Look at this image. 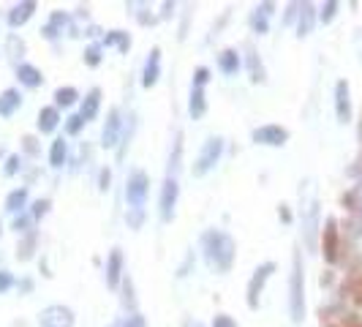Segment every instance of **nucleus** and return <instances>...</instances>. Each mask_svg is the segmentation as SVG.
I'll return each mask as SVG.
<instances>
[{"label":"nucleus","instance_id":"35","mask_svg":"<svg viewBox=\"0 0 362 327\" xmlns=\"http://www.w3.org/2000/svg\"><path fill=\"white\" fill-rule=\"evenodd\" d=\"M109 183H112V172H109V169H101V175H98V188H101V191H109Z\"/></svg>","mask_w":362,"mask_h":327},{"label":"nucleus","instance_id":"5","mask_svg":"<svg viewBox=\"0 0 362 327\" xmlns=\"http://www.w3.org/2000/svg\"><path fill=\"white\" fill-rule=\"evenodd\" d=\"M272 272H275V262H264V265H259L251 275V281H248V309L256 311L259 309V297H262V292H264V284H267V278H270Z\"/></svg>","mask_w":362,"mask_h":327},{"label":"nucleus","instance_id":"1","mask_svg":"<svg viewBox=\"0 0 362 327\" xmlns=\"http://www.w3.org/2000/svg\"><path fill=\"white\" fill-rule=\"evenodd\" d=\"M202 251H204V259L207 265L216 272H229L232 265H235V240L221 232V229H207L202 235Z\"/></svg>","mask_w":362,"mask_h":327},{"label":"nucleus","instance_id":"21","mask_svg":"<svg viewBox=\"0 0 362 327\" xmlns=\"http://www.w3.org/2000/svg\"><path fill=\"white\" fill-rule=\"evenodd\" d=\"M17 76L19 82L25 85V88H38L41 82H44V76H41V71H38L36 66H28V63H22L17 69Z\"/></svg>","mask_w":362,"mask_h":327},{"label":"nucleus","instance_id":"9","mask_svg":"<svg viewBox=\"0 0 362 327\" xmlns=\"http://www.w3.org/2000/svg\"><path fill=\"white\" fill-rule=\"evenodd\" d=\"M177 180L169 175L166 180H163V188H161V218L163 221H172L175 218V205H177Z\"/></svg>","mask_w":362,"mask_h":327},{"label":"nucleus","instance_id":"40","mask_svg":"<svg viewBox=\"0 0 362 327\" xmlns=\"http://www.w3.org/2000/svg\"><path fill=\"white\" fill-rule=\"evenodd\" d=\"M139 221H142V210H134V213L128 216V224H131V226H139Z\"/></svg>","mask_w":362,"mask_h":327},{"label":"nucleus","instance_id":"27","mask_svg":"<svg viewBox=\"0 0 362 327\" xmlns=\"http://www.w3.org/2000/svg\"><path fill=\"white\" fill-rule=\"evenodd\" d=\"M104 44H120V50H123V52H126L128 47H131V38L126 36V33H123V30H112V33H109L107 36V41H104Z\"/></svg>","mask_w":362,"mask_h":327},{"label":"nucleus","instance_id":"4","mask_svg":"<svg viewBox=\"0 0 362 327\" xmlns=\"http://www.w3.org/2000/svg\"><path fill=\"white\" fill-rule=\"evenodd\" d=\"M147 191H150L147 175L145 172H134L126 183V202L131 205V210H142V207H145Z\"/></svg>","mask_w":362,"mask_h":327},{"label":"nucleus","instance_id":"45","mask_svg":"<svg viewBox=\"0 0 362 327\" xmlns=\"http://www.w3.org/2000/svg\"><path fill=\"white\" fill-rule=\"evenodd\" d=\"M0 229H3V226H0Z\"/></svg>","mask_w":362,"mask_h":327},{"label":"nucleus","instance_id":"19","mask_svg":"<svg viewBox=\"0 0 362 327\" xmlns=\"http://www.w3.org/2000/svg\"><path fill=\"white\" fill-rule=\"evenodd\" d=\"M346 294L354 300L357 309H362V270H351V275L346 278Z\"/></svg>","mask_w":362,"mask_h":327},{"label":"nucleus","instance_id":"17","mask_svg":"<svg viewBox=\"0 0 362 327\" xmlns=\"http://www.w3.org/2000/svg\"><path fill=\"white\" fill-rule=\"evenodd\" d=\"M98 107H101V91H98V88H93V91L85 96V101H82V109H79L82 120H85V123H88V120H93V117L98 115Z\"/></svg>","mask_w":362,"mask_h":327},{"label":"nucleus","instance_id":"26","mask_svg":"<svg viewBox=\"0 0 362 327\" xmlns=\"http://www.w3.org/2000/svg\"><path fill=\"white\" fill-rule=\"evenodd\" d=\"M76 98H79L76 88H57V91H54V104H57V107H71Z\"/></svg>","mask_w":362,"mask_h":327},{"label":"nucleus","instance_id":"44","mask_svg":"<svg viewBox=\"0 0 362 327\" xmlns=\"http://www.w3.org/2000/svg\"><path fill=\"white\" fill-rule=\"evenodd\" d=\"M354 327H362V325H354Z\"/></svg>","mask_w":362,"mask_h":327},{"label":"nucleus","instance_id":"22","mask_svg":"<svg viewBox=\"0 0 362 327\" xmlns=\"http://www.w3.org/2000/svg\"><path fill=\"white\" fill-rule=\"evenodd\" d=\"M218 69L223 74H237L240 71V52L237 50H223L218 54Z\"/></svg>","mask_w":362,"mask_h":327},{"label":"nucleus","instance_id":"7","mask_svg":"<svg viewBox=\"0 0 362 327\" xmlns=\"http://www.w3.org/2000/svg\"><path fill=\"white\" fill-rule=\"evenodd\" d=\"M41 327H74V314L66 306H49L38 314Z\"/></svg>","mask_w":362,"mask_h":327},{"label":"nucleus","instance_id":"25","mask_svg":"<svg viewBox=\"0 0 362 327\" xmlns=\"http://www.w3.org/2000/svg\"><path fill=\"white\" fill-rule=\"evenodd\" d=\"M66 156H69V145L63 139H54L52 150H49V164L52 166H63L66 164Z\"/></svg>","mask_w":362,"mask_h":327},{"label":"nucleus","instance_id":"32","mask_svg":"<svg viewBox=\"0 0 362 327\" xmlns=\"http://www.w3.org/2000/svg\"><path fill=\"white\" fill-rule=\"evenodd\" d=\"M82 126H85L82 115H71V117H69V123H66V131L74 137V134H79V131H82Z\"/></svg>","mask_w":362,"mask_h":327},{"label":"nucleus","instance_id":"34","mask_svg":"<svg viewBox=\"0 0 362 327\" xmlns=\"http://www.w3.org/2000/svg\"><path fill=\"white\" fill-rule=\"evenodd\" d=\"M213 327H237V322L232 316H226V314H218L216 319H213Z\"/></svg>","mask_w":362,"mask_h":327},{"label":"nucleus","instance_id":"2","mask_svg":"<svg viewBox=\"0 0 362 327\" xmlns=\"http://www.w3.org/2000/svg\"><path fill=\"white\" fill-rule=\"evenodd\" d=\"M289 314L294 325H303V319H305V270H303V256H300V251H294V259H291Z\"/></svg>","mask_w":362,"mask_h":327},{"label":"nucleus","instance_id":"18","mask_svg":"<svg viewBox=\"0 0 362 327\" xmlns=\"http://www.w3.org/2000/svg\"><path fill=\"white\" fill-rule=\"evenodd\" d=\"M57 123H60L57 107H44L38 112V131H41V134H52L54 128H57Z\"/></svg>","mask_w":362,"mask_h":327},{"label":"nucleus","instance_id":"6","mask_svg":"<svg viewBox=\"0 0 362 327\" xmlns=\"http://www.w3.org/2000/svg\"><path fill=\"white\" fill-rule=\"evenodd\" d=\"M338 251H341V235H338V221L329 216L325 221V232H322V254L329 265L338 262Z\"/></svg>","mask_w":362,"mask_h":327},{"label":"nucleus","instance_id":"10","mask_svg":"<svg viewBox=\"0 0 362 327\" xmlns=\"http://www.w3.org/2000/svg\"><path fill=\"white\" fill-rule=\"evenodd\" d=\"M335 115L341 123H349L351 120V98H349V82L341 79L335 85Z\"/></svg>","mask_w":362,"mask_h":327},{"label":"nucleus","instance_id":"14","mask_svg":"<svg viewBox=\"0 0 362 327\" xmlns=\"http://www.w3.org/2000/svg\"><path fill=\"white\" fill-rule=\"evenodd\" d=\"M33 11H36V3H33V0L17 3V6L11 8V14H8V25H11V28H19V25H25L28 19L33 17Z\"/></svg>","mask_w":362,"mask_h":327},{"label":"nucleus","instance_id":"13","mask_svg":"<svg viewBox=\"0 0 362 327\" xmlns=\"http://www.w3.org/2000/svg\"><path fill=\"white\" fill-rule=\"evenodd\" d=\"M120 275H123V254H120V248H115L107 259V284L112 289H117Z\"/></svg>","mask_w":362,"mask_h":327},{"label":"nucleus","instance_id":"20","mask_svg":"<svg viewBox=\"0 0 362 327\" xmlns=\"http://www.w3.org/2000/svg\"><path fill=\"white\" fill-rule=\"evenodd\" d=\"M346 210H351V213H360L362 216V180L357 185H351L349 191H346L344 197H341Z\"/></svg>","mask_w":362,"mask_h":327},{"label":"nucleus","instance_id":"43","mask_svg":"<svg viewBox=\"0 0 362 327\" xmlns=\"http://www.w3.org/2000/svg\"><path fill=\"white\" fill-rule=\"evenodd\" d=\"M185 327H202L199 322H191V319H188V322H185Z\"/></svg>","mask_w":362,"mask_h":327},{"label":"nucleus","instance_id":"28","mask_svg":"<svg viewBox=\"0 0 362 327\" xmlns=\"http://www.w3.org/2000/svg\"><path fill=\"white\" fill-rule=\"evenodd\" d=\"M33 246H36V235L30 232V235H28V240L19 246V251H17V256L22 259V262H25V259H30V254H33Z\"/></svg>","mask_w":362,"mask_h":327},{"label":"nucleus","instance_id":"29","mask_svg":"<svg viewBox=\"0 0 362 327\" xmlns=\"http://www.w3.org/2000/svg\"><path fill=\"white\" fill-rule=\"evenodd\" d=\"M85 63L95 69V66L101 63V47H95V44H93V47H88V50H85Z\"/></svg>","mask_w":362,"mask_h":327},{"label":"nucleus","instance_id":"39","mask_svg":"<svg viewBox=\"0 0 362 327\" xmlns=\"http://www.w3.org/2000/svg\"><path fill=\"white\" fill-rule=\"evenodd\" d=\"M123 327H145V319H142L139 314H134V316H128L126 325H123Z\"/></svg>","mask_w":362,"mask_h":327},{"label":"nucleus","instance_id":"31","mask_svg":"<svg viewBox=\"0 0 362 327\" xmlns=\"http://www.w3.org/2000/svg\"><path fill=\"white\" fill-rule=\"evenodd\" d=\"M251 25H254V30L262 36V33H267V17L264 14H259V11H254V17H251Z\"/></svg>","mask_w":362,"mask_h":327},{"label":"nucleus","instance_id":"41","mask_svg":"<svg viewBox=\"0 0 362 327\" xmlns=\"http://www.w3.org/2000/svg\"><path fill=\"white\" fill-rule=\"evenodd\" d=\"M25 226H28V216H22L14 221V229H17V232H25Z\"/></svg>","mask_w":362,"mask_h":327},{"label":"nucleus","instance_id":"37","mask_svg":"<svg viewBox=\"0 0 362 327\" xmlns=\"http://www.w3.org/2000/svg\"><path fill=\"white\" fill-rule=\"evenodd\" d=\"M11 284H14V278H11V272L0 270V292L11 289Z\"/></svg>","mask_w":362,"mask_h":327},{"label":"nucleus","instance_id":"15","mask_svg":"<svg viewBox=\"0 0 362 327\" xmlns=\"http://www.w3.org/2000/svg\"><path fill=\"white\" fill-rule=\"evenodd\" d=\"M19 104H22V96H19V91H14V88L3 91V93H0V117H11V115L19 109Z\"/></svg>","mask_w":362,"mask_h":327},{"label":"nucleus","instance_id":"30","mask_svg":"<svg viewBox=\"0 0 362 327\" xmlns=\"http://www.w3.org/2000/svg\"><path fill=\"white\" fill-rule=\"evenodd\" d=\"M335 11H338V3L335 0H327L325 6H322V22H332V17H335Z\"/></svg>","mask_w":362,"mask_h":327},{"label":"nucleus","instance_id":"36","mask_svg":"<svg viewBox=\"0 0 362 327\" xmlns=\"http://www.w3.org/2000/svg\"><path fill=\"white\" fill-rule=\"evenodd\" d=\"M47 210H49V200H38L36 205H33V218H41Z\"/></svg>","mask_w":362,"mask_h":327},{"label":"nucleus","instance_id":"3","mask_svg":"<svg viewBox=\"0 0 362 327\" xmlns=\"http://www.w3.org/2000/svg\"><path fill=\"white\" fill-rule=\"evenodd\" d=\"M221 153H223V139H221V137H210V139L204 142V147H202V153H199V159H197V164H194V169H191L194 178L207 175V172L218 164Z\"/></svg>","mask_w":362,"mask_h":327},{"label":"nucleus","instance_id":"12","mask_svg":"<svg viewBox=\"0 0 362 327\" xmlns=\"http://www.w3.org/2000/svg\"><path fill=\"white\" fill-rule=\"evenodd\" d=\"M117 139H120V112L117 109H109L107 123H104V131H101V145L115 147Z\"/></svg>","mask_w":362,"mask_h":327},{"label":"nucleus","instance_id":"8","mask_svg":"<svg viewBox=\"0 0 362 327\" xmlns=\"http://www.w3.org/2000/svg\"><path fill=\"white\" fill-rule=\"evenodd\" d=\"M251 139H254L256 145H270V147H281L289 142V131L281 126H262V128H254V134H251Z\"/></svg>","mask_w":362,"mask_h":327},{"label":"nucleus","instance_id":"24","mask_svg":"<svg viewBox=\"0 0 362 327\" xmlns=\"http://www.w3.org/2000/svg\"><path fill=\"white\" fill-rule=\"evenodd\" d=\"M25 205H28V188H17V191H11V194H8V200H6V207H8L11 213L25 210Z\"/></svg>","mask_w":362,"mask_h":327},{"label":"nucleus","instance_id":"16","mask_svg":"<svg viewBox=\"0 0 362 327\" xmlns=\"http://www.w3.org/2000/svg\"><path fill=\"white\" fill-rule=\"evenodd\" d=\"M313 22H316V11L310 3H300V22H297V36L305 38L313 30Z\"/></svg>","mask_w":362,"mask_h":327},{"label":"nucleus","instance_id":"23","mask_svg":"<svg viewBox=\"0 0 362 327\" xmlns=\"http://www.w3.org/2000/svg\"><path fill=\"white\" fill-rule=\"evenodd\" d=\"M188 112H191V117H194V120H199L202 115L207 112V101H204V91H202V88H194V91H191Z\"/></svg>","mask_w":362,"mask_h":327},{"label":"nucleus","instance_id":"42","mask_svg":"<svg viewBox=\"0 0 362 327\" xmlns=\"http://www.w3.org/2000/svg\"><path fill=\"white\" fill-rule=\"evenodd\" d=\"M278 216L284 218L286 224H289V221H291V213H289V207H286V205H281V210H278Z\"/></svg>","mask_w":362,"mask_h":327},{"label":"nucleus","instance_id":"33","mask_svg":"<svg viewBox=\"0 0 362 327\" xmlns=\"http://www.w3.org/2000/svg\"><path fill=\"white\" fill-rule=\"evenodd\" d=\"M210 79V69H197V74H194V88H204V82Z\"/></svg>","mask_w":362,"mask_h":327},{"label":"nucleus","instance_id":"38","mask_svg":"<svg viewBox=\"0 0 362 327\" xmlns=\"http://www.w3.org/2000/svg\"><path fill=\"white\" fill-rule=\"evenodd\" d=\"M19 166V156H8V161H6V175H14Z\"/></svg>","mask_w":362,"mask_h":327},{"label":"nucleus","instance_id":"11","mask_svg":"<svg viewBox=\"0 0 362 327\" xmlns=\"http://www.w3.org/2000/svg\"><path fill=\"white\" fill-rule=\"evenodd\" d=\"M158 76H161V50L153 47L145 63V71H142V88H153L158 82Z\"/></svg>","mask_w":362,"mask_h":327}]
</instances>
